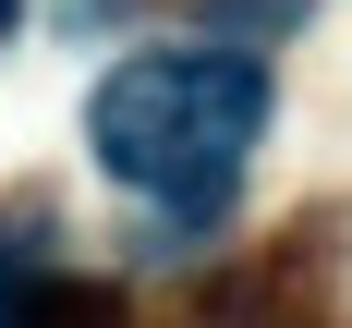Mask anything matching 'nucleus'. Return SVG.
I'll return each mask as SVG.
<instances>
[{
	"mask_svg": "<svg viewBox=\"0 0 352 328\" xmlns=\"http://www.w3.org/2000/svg\"><path fill=\"white\" fill-rule=\"evenodd\" d=\"M255 134H267V61H243V49H146V61L98 73V98H85L98 171L182 219L243 182Z\"/></svg>",
	"mask_w": 352,
	"mask_h": 328,
	"instance_id": "nucleus-1",
	"label": "nucleus"
},
{
	"mask_svg": "<svg viewBox=\"0 0 352 328\" xmlns=\"http://www.w3.org/2000/svg\"><path fill=\"white\" fill-rule=\"evenodd\" d=\"M12 12H25V0H0V36H12Z\"/></svg>",
	"mask_w": 352,
	"mask_h": 328,
	"instance_id": "nucleus-3",
	"label": "nucleus"
},
{
	"mask_svg": "<svg viewBox=\"0 0 352 328\" xmlns=\"http://www.w3.org/2000/svg\"><path fill=\"white\" fill-rule=\"evenodd\" d=\"M0 316H12V267H0Z\"/></svg>",
	"mask_w": 352,
	"mask_h": 328,
	"instance_id": "nucleus-2",
	"label": "nucleus"
}]
</instances>
